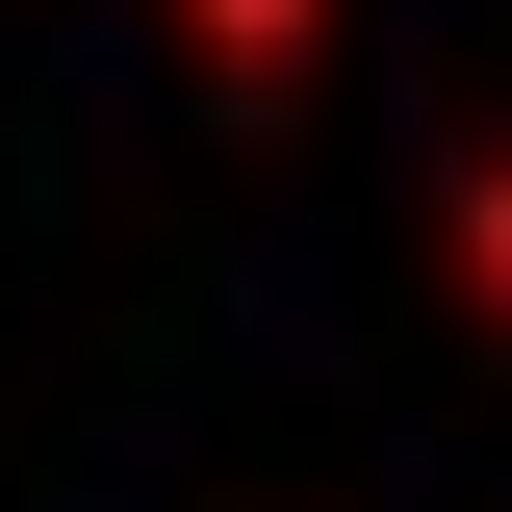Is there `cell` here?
I'll list each match as a JSON object with an SVG mask.
<instances>
[{
	"mask_svg": "<svg viewBox=\"0 0 512 512\" xmlns=\"http://www.w3.org/2000/svg\"><path fill=\"white\" fill-rule=\"evenodd\" d=\"M487 308H512V205H487Z\"/></svg>",
	"mask_w": 512,
	"mask_h": 512,
	"instance_id": "1",
	"label": "cell"
}]
</instances>
